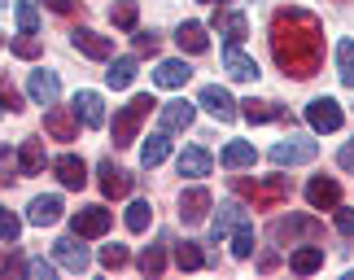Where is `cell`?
<instances>
[{
	"mask_svg": "<svg viewBox=\"0 0 354 280\" xmlns=\"http://www.w3.org/2000/svg\"><path fill=\"white\" fill-rule=\"evenodd\" d=\"M271 57L284 75L310 79L324 66V22L310 9H276L271 13Z\"/></svg>",
	"mask_w": 354,
	"mask_h": 280,
	"instance_id": "cell-1",
	"label": "cell"
},
{
	"mask_svg": "<svg viewBox=\"0 0 354 280\" xmlns=\"http://www.w3.org/2000/svg\"><path fill=\"white\" fill-rule=\"evenodd\" d=\"M232 189H236L241 197H250L258 210H276V206L289 202L293 184H289V176H263V180H245V176H236Z\"/></svg>",
	"mask_w": 354,
	"mask_h": 280,
	"instance_id": "cell-2",
	"label": "cell"
},
{
	"mask_svg": "<svg viewBox=\"0 0 354 280\" xmlns=\"http://www.w3.org/2000/svg\"><path fill=\"white\" fill-rule=\"evenodd\" d=\"M153 105H158V101L149 97V92H140V97H131V101L114 114V144H118V149L136 140V131H140V123L149 118V110H153Z\"/></svg>",
	"mask_w": 354,
	"mask_h": 280,
	"instance_id": "cell-3",
	"label": "cell"
},
{
	"mask_svg": "<svg viewBox=\"0 0 354 280\" xmlns=\"http://www.w3.org/2000/svg\"><path fill=\"white\" fill-rule=\"evenodd\" d=\"M271 236L276 241H319L324 236V223L315 219V215H284V219H276L271 223Z\"/></svg>",
	"mask_w": 354,
	"mask_h": 280,
	"instance_id": "cell-4",
	"label": "cell"
},
{
	"mask_svg": "<svg viewBox=\"0 0 354 280\" xmlns=\"http://www.w3.org/2000/svg\"><path fill=\"white\" fill-rule=\"evenodd\" d=\"M197 105H201L210 118H219V123H232V118L241 114V110H236L241 101H232V92L219 88V84H206V88H201V92H197Z\"/></svg>",
	"mask_w": 354,
	"mask_h": 280,
	"instance_id": "cell-5",
	"label": "cell"
},
{
	"mask_svg": "<svg viewBox=\"0 0 354 280\" xmlns=\"http://www.w3.org/2000/svg\"><path fill=\"white\" fill-rule=\"evenodd\" d=\"M306 123L315 131H342V123H346L342 101H337V97H315L306 105Z\"/></svg>",
	"mask_w": 354,
	"mask_h": 280,
	"instance_id": "cell-6",
	"label": "cell"
},
{
	"mask_svg": "<svg viewBox=\"0 0 354 280\" xmlns=\"http://www.w3.org/2000/svg\"><path fill=\"white\" fill-rule=\"evenodd\" d=\"M315 153H319V144L315 140H280V144H271V162L276 167H302V162H315Z\"/></svg>",
	"mask_w": 354,
	"mask_h": 280,
	"instance_id": "cell-7",
	"label": "cell"
},
{
	"mask_svg": "<svg viewBox=\"0 0 354 280\" xmlns=\"http://www.w3.org/2000/svg\"><path fill=\"white\" fill-rule=\"evenodd\" d=\"M110 223H114V215H110L105 206H84V210L71 219V228H75V236L92 241V236H105V232H110Z\"/></svg>",
	"mask_w": 354,
	"mask_h": 280,
	"instance_id": "cell-8",
	"label": "cell"
},
{
	"mask_svg": "<svg viewBox=\"0 0 354 280\" xmlns=\"http://www.w3.org/2000/svg\"><path fill=\"white\" fill-rule=\"evenodd\" d=\"M71 44L84 53V57H92V62H105L114 53V44H110V35H97L92 26H75L71 31Z\"/></svg>",
	"mask_w": 354,
	"mask_h": 280,
	"instance_id": "cell-9",
	"label": "cell"
},
{
	"mask_svg": "<svg viewBox=\"0 0 354 280\" xmlns=\"http://www.w3.org/2000/svg\"><path fill=\"white\" fill-rule=\"evenodd\" d=\"M79 241H84V236H62V241L53 245V259H57L66 272H75V276H79V272H88V263H92V259H88V250L79 245Z\"/></svg>",
	"mask_w": 354,
	"mask_h": 280,
	"instance_id": "cell-10",
	"label": "cell"
},
{
	"mask_svg": "<svg viewBox=\"0 0 354 280\" xmlns=\"http://www.w3.org/2000/svg\"><path fill=\"white\" fill-rule=\"evenodd\" d=\"M210 26L227 39V44H245V35H250V22H245V13H236V9H214Z\"/></svg>",
	"mask_w": 354,
	"mask_h": 280,
	"instance_id": "cell-11",
	"label": "cell"
},
{
	"mask_svg": "<svg viewBox=\"0 0 354 280\" xmlns=\"http://www.w3.org/2000/svg\"><path fill=\"white\" fill-rule=\"evenodd\" d=\"M306 202L315 210H337V206H342V184L328 180V176H315L306 184Z\"/></svg>",
	"mask_w": 354,
	"mask_h": 280,
	"instance_id": "cell-12",
	"label": "cell"
},
{
	"mask_svg": "<svg viewBox=\"0 0 354 280\" xmlns=\"http://www.w3.org/2000/svg\"><path fill=\"white\" fill-rule=\"evenodd\" d=\"M44 131L53 140H75L79 136V114L66 110V105H53V110L44 114Z\"/></svg>",
	"mask_w": 354,
	"mask_h": 280,
	"instance_id": "cell-13",
	"label": "cell"
},
{
	"mask_svg": "<svg viewBox=\"0 0 354 280\" xmlns=\"http://www.w3.org/2000/svg\"><path fill=\"white\" fill-rule=\"evenodd\" d=\"M26 92H31L35 105H57L62 84H57V75H53V71H31V79H26Z\"/></svg>",
	"mask_w": 354,
	"mask_h": 280,
	"instance_id": "cell-14",
	"label": "cell"
},
{
	"mask_svg": "<svg viewBox=\"0 0 354 280\" xmlns=\"http://www.w3.org/2000/svg\"><path fill=\"white\" fill-rule=\"evenodd\" d=\"M97 184H101V193L105 197H127L131 193V176L122 167H114L110 158H105V162L97 167Z\"/></svg>",
	"mask_w": 354,
	"mask_h": 280,
	"instance_id": "cell-15",
	"label": "cell"
},
{
	"mask_svg": "<svg viewBox=\"0 0 354 280\" xmlns=\"http://www.w3.org/2000/svg\"><path fill=\"white\" fill-rule=\"evenodd\" d=\"M223 71H227V79H236V84H250V79H258V62L245 57L241 44H227L223 48Z\"/></svg>",
	"mask_w": 354,
	"mask_h": 280,
	"instance_id": "cell-16",
	"label": "cell"
},
{
	"mask_svg": "<svg viewBox=\"0 0 354 280\" xmlns=\"http://www.w3.org/2000/svg\"><path fill=\"white\" fill-rule=\"evenodd\" d=\"M53 176H57L66 189H84V184H88V167H84V158L62 153V158H53Z\"/></svg>",
	"mask_w": 354,
	"mask_h": 280,
	"instance_id": "cell-17",
	"label": "cell"
},
{
	"mask_svg": "<svg viewBox=\"0 0 354 280\" xmlns=\"http://www.w3.org/2000/svg\"><path fill=\"white\" fill-rule=\"evenodd\" d=\"M62 219V197L48 193V197H35L31 206H26V223H35V228H48V223Z\"/></svg>",
	"mask_w": 354,
	"mask_h": 280,
	"instance_id": "cell-18",
	"label": "cell"
},
{
	"mask_svg": "<svg viewBox=\"0 0 354 280\" xmlns=\"http://www.w3.org/2000/svg\"><path fill=\"white\" fill-rule=\"evenodd\" d=\"M210 193L206 189H188V193H180V219L184 223H201V219H206L210 215Z\"/></svg>",
	"mask_w": 354,
	"mask_h": 280,
	"instance_id": "cell-19",
	"label": "cell"
},
{
	"mask_svg": "<svg viewBox=\"0 0 354 280\" xmlns=\"http://www.w3.org/2000/svg\"><path fill=\"white\" fill-rule=\"evenodd\" d=\"M175 44H180V53H193V57H201V53L210 48V35H206V26H201V22H180Z\"/></svg>",
	"mask_w": 354,
	"mask_h": 280,
	"instance_id": "cell-20",
	"label": "cell"
},
{
	"mask_svg": "<svg viewBox=\"0 0 354 280\" xmlns=\"http://www.w3.org/2000/svg\"><path fill=\"white\" fill-rule=\"evenodd\" d=\"M75 114L84 118V127H101V123H105V101H101V92L84 88V92L75 97Z\"/></svg>",
	"mask_w": 354,
	"mask_h": 280,
	"instance_id": "cell-21",
	"label": "cell"
},
{
	"mask_svg": "<svg viewBox=\"0 0 354 280\" xmlns=\"http://www.w3.org/2000/svg\"><path fill=\"white\" fill-rule=\"evenodd\" d=\"M210 162H214V158H210L206 149H201V144H188V149L180 153V162H175V167H180V176L201 180V176H210Z\"/></svg>",
	"mask_w": 354,
	"mask_h": 280,
	"instance_id": "cell-22",
	"label": "cell"
},
{
	"mask_svg": "<svg viewBox=\"0 0 354 280\" xmlns=\"http://www.w3.org/2000/svg\"><path fill=\"white\" fill-rule=\"evenodd\" d=\"M188 79H193V71H188V62H180V57L158 62V71H153V84L158 88H184Z\"/></svg>",
	"mask_w": 354,
	"mask_h": 280,
	"instance_id": "cell-23",
	"label": "cell"
},
{
	"mask_svg": "<svg viewBox=\"0 0 354 280\" xmlns=\"http://www.w3.org/2000/svg\"><path fill=\"white\" fill-rule=\"evenodd\" d=\"M241 219H250V215L241 210V202H223V206H219V215L210 219V236H214V241H223V236L232 232Z\"/></svg>",
	"mask_w": 354,
	"mask_h": 280,
	"instance_id": "cell-24",
	"label": "cell"
},
{
	"mask_svg": "<svg viewBox=\"0 0 354 280\" xmlns=\"http://www.w3.org/2000/svg\"><path fill=\"white\" fill-rule=\"evenodd\" d=\"M193 114H197V105H188V101L162 105V131H184V127H193Z\"/></svg>",
	"mask_w": 354,
	"mask_h": 280,
	"instance_id": "cell-25",
	"label": "cell"
},
{
	"mask_svg": "<svg viewBox=\"0 0 354 280\" xmlns=\"http://www.w3.org/2000/svg\"><path fill=\"white\" fill-rule=\"evenodd\" d=\"M167 153H171V131H153V136L140 144V162H145L149 171L167 162Z\"/></svg>",
	"mask_w": 354,
	"mask_h": 280,
	"instance_id": "cell-26",
	"label": "cell"
},
{
	"mask_svg": "<svg viewBox=\"0 0 354 280\" xmlns=\"http://www.w3.org/2000/svg\"><path fill=\"white\" fill-rule=\"evenodd\" d=\"M241 118L245 123H276V118H284V110L276 101H241Z\"/></svg>",
	"mask_w": 354,
	"mask_h": 280,
	"instance_id": "cell-27",
	"label": "cell"
},
{
	"mask_svg": "<svg viewBox=\"0 0 354 280\" xmlns=\"http://www.w3.org/2000/svg\"><path fill=\"white\" fill-rule=\"evenodd\" d=\"M289 268L297 272V276H310V272H319L324 268V245H315V241H306L297 254L289 259Z\"/></svg>",
	"mask_w": 354,
	"mask_h": 280,
	"instance_id": "cell-28",
	"label": "cell"
},
{
	"mask_svg": "<svg viewBox=\"0 0 354 280\" xmlns=\"http://www.w3.org/2000/svg\"><path fill=\"white\" fill-rule=\"evenodd\" d=\"M44 140H22V153H18V171L22 176H39L44 171Z\"/></svg>",
	"mask_w": 354,
	"mask_h": 280,
	"instance_id": "cell-29",
	"label": "cell"
},
{
	"mask_svg": "<svg viewBox=\"0 0 354 280\" xmlns=\"http://www.w3.org/2000/svg\"><path fill=\"white\" fill-rule=\"evenodd\" d=\"M175 268H180V272H201V268H206L201 245L197 241H180V245H175Z\"/></svg>",
	"mask_w": 354,
	"mask_h": 280,
	"instance_id": "cell-30",
	"label": "cell"
},
{
	"mask_svg": "<svg viewBox=\"0 0 354 280\" xmlns=\"http://www.w3.org/2000/svg\"><path fill=\"white\" fill-rule=\"evenodd\" d=\"M254 144L250 140H232V144H227V149H223V167L227 171H241V167H254Z\"/></svg>",
	"mask_w": 354,
	"mask_h": 280,
	"instance_id": "cell-31",
	"label": "cell"
},
{
	"mask_svg": "<svg viewBox=\"0 0 354 280\" xmlns=\"http://www.w3.org/2000/svg\"><path fill=\"white\" fill-rule=\"evenodd\" d=\"M136 18H140V5H136V0H114L110 22L118 26V31H136Z\"/></svg>",
	"mask_w": 354,
	"mask_h": 280,
	"instance_id": "cell-32",
	"label": "cell"
},
{
	"mask_svg": "<svg viewBox=\"0 0 354 280\" xmlns=\"http://www.w3.org/2000/svg\"><path fill=\"white\" fill-rule=\"evenodd\" d=\"M337 75H342L346 88H354V39H342V44H337Z\"/></svg>",
	"mask_w": 354,
	"mask_h": 280,
	"instance_id": "cell-33",
	"label": "cell"
},
{
	"mask_svg": "<svg viewBox=\"0 0 354 280\" xmlns=\"http://www.w3.org/2000/svg\"><path fill=\"white\" fill-rule=\"evenodd\" d=\"M105 79H110V88H127L136 79V57H114V66L105 71Z\"/></svg>",
	"mask_w": 354,
	"mask_h": 280,
	"instance_id": "cell-34",
	"label": "cell"
},
{
	"mask_svg": "<svg viewBox=\"0 0 354 280\" xmlns=\"http://www.w3.org/2000/svg\"><path fill=\"white\" fill-rule=\"evenodd\" d=\"M232 254L236 259H250L254 254V228H250V219H241L236 228H232Z\"/></svg>",
	"mask_w": 354,
	"mask_h": 280,
	"instance_id": "cell-35",
	"label": "cell"
},
{
	"mask_svg": "<svg viewBox=\"0 0 354 280\" xmlns=\"http://www.w3.org/2000/svg\"><path fill=\"white\" fill-rule=\"evenodd\" d=\"M149 223H153V206H149V202H131L127 206V232H145Z\"/></svg>",
	"mask_w": 354,
	"mask_h": 280,
	"instance_id": "cell-36",
	"label": "cell"
},
{
	"mask_svg": "<svg viewBox=\"0 0 354 280\" xmlns=\"http://www.w3.org/2000/svg\"><path fill=\"white\" fill-rule=\"evenodd\" d=\"M13 18H18V31H26V35L39 31V13H35L31 0H18V5H13Z\"/></svg>",
	"mask_w": 354,
	"mask_h": 280,
	"instance_id": "cell-37",
	"label": "cell"
},
{
	"mask_svg": "<svg viewBox=\"0 0 354 280\" xmlns=\"http://www.w3.org/2000/svg\"><path fill=\"white\" fill-rule=\"evenodd\" d=\"M140 272L145 276H162V272H167V250H162V245H149L145 254H140Z\"/></svg>",
	"mask_w": 354,
	"mask_h": 280,
	"instance_id": "cell-38",
	"label": "cell"
},
{
	"mask_svg": "<svg viewBox=\"0 0 354 280\" xmlns=\"http://www.w3.org/2000/svg\"><path fill=\"white\" fill-rule=\"evenodd\" d=\"M127 259H131V254H127V245H118V241H114V245H101V268L122 272V268H127Z\"/></svg>",
	"mask_w": 354,
	"mask_h": 280,
	"instance_id": "cell-39",
	"label": "cell"
},
{
	"mask_svg": "<svg viewBox=\"0 0 354 280\" xmlns=\"http://www.w3.org/2000/svg\"><path fill=\"white\" fill-rule=\"evenodd\" d=\"M9 48H13V57H26V62H35V57H39V53H44V44H39V39H35V35H26V31H22L18 39H13V44H9Z\"/></svg>",
	"mask_w": 354,
	"mask_h": 280,
	"instance_id": "cell-40",
	"label": "cell"
},
{
	"mask_svg": "<svg viewBox=\"0 0 354 280\" xmlns=\"http://www.w3.org/2000/svg\"><path fill=\"white\" fill-rule=\"evenodd\" d=\"M18 232H22V219L13 215V210H0V241L13 245V241H18Z\"/></svg>",
	"mask_w": 354,
	"mask_h": 280,
	"instance_id": "cell-41",
	"label": "cell"
},
{
	"mask_svg": "<svg viewBox=\"0 0 354 280\" xmlns=\"http://www.w3.org/2000/svg\"><path fill=\"white\" fill-rule=\"evenodd\" d=\"M0 105H5L9 114H18V110H22V97H18V88H13L5 75H0Z\"/></svg>",
	"mask_w": 354,
	"mask_h": 280,
	"instance_id": "cell-42",
	"label": "cell"
},
{
	"mask_svg": "<svg viewBox=\"0 0 354 280\" xmlns=\"http://www.w3.org/2000/svg\"><path fill=\"white\" fill-rule=\"evenodd\" d=\"M22 276H26V280H53V263H44V259H26V263H22Z\"/></svg>",
	"mask_w": 354,
	"mask_h": 280,
	"instance_id": "cell-43",
	"label": "cell"
},
{
	"mask_svg": "<svg viewBox=\"0 0 354 280\" xmlns=\"http://www.w3.org/2000/svg\"><path fill=\"white\" fill-rule=\"evenodd\" d=\"M9 176H22V171H18V158L0 144V180H9Z\"/></svg>",
	"mask_w": 354,
	"mask_h": 280,
	"instance_id": "cell-44",
	"label": "cell"
},
{
	"mask_svg": "<svg viewBox=\"0 0 354 280\" xmlns=\"http://www.w3.org/2000/svg\"><path fill=\"white\" fill-rule=\"evenodd\" d=\"M337 232H342V236H354V210H350V206H337Z\"/></svg>",
	"mask_w": 354,
	"mask_h": 280,
	"instance_id": "cell-45",
	"label": "cell"
},
{
	"mask_svg": "<svg viewBox=\"0 0 354 280\" xmlns=\"http://www.w3.org/2000/svg\"><path fill=\"white\" fill-rule=\"evenodd\" d=\"M337 167L354 176V140H346V144H342V153H337Z\"/></svg>",
	"mask_w": 354,
	"mask_h": 280,
	"instance_id": "cell-46",
	"label": "cell"
},
{
	"mask_svg": "<svg viewBox=\"0 0 354 280\" xmlns=\"http://www.w3.org/2000/svg\"><path fill=\"white\" fill-rule=\"evenodd\" d=\"M136 53H158V35L153 31H140V35H136Z\"/></svg>",
	"mask_w": 354,
	"mask_h": 280,
	"instance_id": "cell-47",
	"label": "cell"
},
{
	"mask_svg": "<svg viewBox=\"0 0 354 280\" xmlns=\"http://www.w3.org/2000/svg\"><path fill=\"white\" fill-rule=\"evenodd\" d=\"M53 13H75V0H44Z\"/></svg>",
	"mask_w": 354,
	"mask_h": 280,
	"instance_id": "cell-48",
	"label": "cell"
},
{
	"mask_svg": "<svg viewBox=\"0 0 354 280\" xmlns=\"http://www.w3.org/2000/svg\"><path fill=\"white\" fill-rule=\"evenodd\" d=\"M201 5H214V0H201Z\"/></svg>",
	"mask_w": 354,
	"mask_h": 280,
	"instance_id": "cell-49",
	"label": "cell"
},
{
	"mask_svg": "<svg viewBox=\"0 0 354 280\" xmlns=\"http://www.w3.org/2000/svg\"><path fill=\"white\" fill-rule=\"evenodd\" d=\"M0 114H5V105H0Z\"/></svg>",
	"mask_w": 354,
	"mask_h": 280,
	"instance_id": "cell-50",
	"label": "cell"
}]
</instances>
